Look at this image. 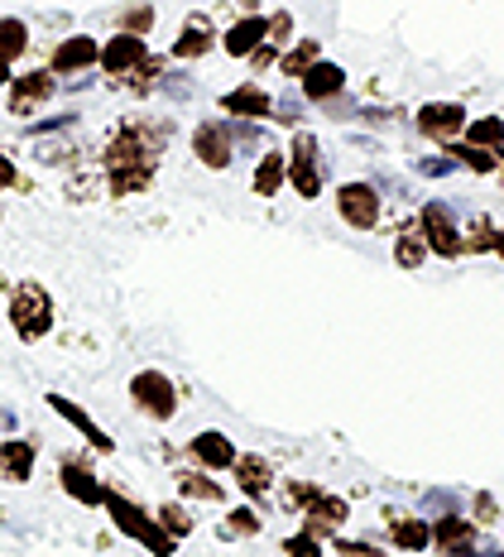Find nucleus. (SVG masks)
<instances>
[{"label": "nucleus", "mask_w": 504, "mask_h": 557, "mask_svg": "<svg viewBox=\"0 0 504 557\" xmlns=\"http://www.w3.org/2000/svg\"><path fill=\"white\" fill-rule=\"evenodd\" d=\"M173 121H149V115H131L111 131L101 145V183L111 197H139L155 188L163 149H169Z\"/></svg>", "instance_id": "1"}, {"label": "nucleus", "mask_w": 504, "mask_h": 557, "mask_svg": "<svg viewBox=\"0 0 504 557\" xmlns=\"http://www.w3.org/2000/svg\"><path fill=\"white\" fill-rule=\"evenodd\" d=\"M101 509L111 515L115 533H121V539H131V543H139L149 557H173V553H179V539H169V533H163V524L155 519V509H145L139 500H131V495H121L115 485H107Z\"/></svg>", "instance_id": "2"}, {"label": "nucleus", "mask_w": 504, "mask_h": 557, "mask_svg": "<svg viewBox=\"0 0 504 557\" xmlns=\"http://www.w3.org/2000/svg\"><path fill=\"white\" fill-rule=\"evenodd\" d=\"M284 149H288V188L298 193L303 202H318V197L327 193V154H322L318 131L298 125Z\"/></svg>", "instance_id": "3"}, {"label": "nucleus", "mask_w": 504, "mask_h": 557, "mask_svg": "<svg viewBox=\"0 0 504 557\" xmlns=\"http://www.w3.org/2000/svg\"><path fill=\"white\" fill-rule=\"evenodd\" d=\"M10 332L20 336V342H44V336L53 332L58 312H53V294L44 284H34V278H20L15 288H10Z\"/></svg>", "instance_id": "4"}, {"label": "nucleus", "mask_w": 504, "mask_h": 557, "mask_svg": "<svg viewBox=\"0 0 504 557\" xmlns=\"http://www.w3.org/2000/svg\"><path fill=\"white\" fill-rule=\"evenodd\" d=\"M332 202H336V216H342L346 231H380V222H384V193H380V183H370V178L336 183Z\"/></svg>", "instance_id": "5"}, {"label": "nucleus", "mask_w": 504, "mask_h": 557, "mask_svg": "<svg viewBox=\"0 0 504 557\" xmlns=\"http://www.w3.org/2000/svg\"><path fill=\"white\" fill-rule=\"evenodd\" d=\"M418 231H423V240H428V255H438V260H462L466 255L462 216H456L447 202H438V197L418 207Z\"/></svg>", "instance_id": "6"}, {"label": "nucleus", "mask_w": 504, "mask_h": 557, "mask_svg": "<svg viewBox=\"0 0 504 557\" xmlns=\"http://www.w3.org/2000/svg\"><path fill=\"white\" fill-rule=\"evenodd\" d=\"M131 404L149 418V423H173V413H179V385H173L163 370H135Z\"/></svg>", "instance_id": "7"}, {"label": "nucleus", "mask_w": 504, "mask_h": 557, "mask_svg": "<svg viewBox=\"0 0 504 557\" xmlns=\"http://www.w3.org/2000/svg\"><path fill=\"white\" fill-rule=\"evenodd\" d=\"M193 154H197V164L212 173H226L236 164V139H231L226 115H202V121L193 125Z\"/></svg>", "instance_id": "8"}, {"label": "nucleus", "mask_w": 504, "mask_h": 557, "mask_svg": "<svg viewBox=\"0 0 504 557\" xmlns=\"http://www.w3.org/2000/svg\"><path fill=\"white\" fill-rule=\"evenodd\" d=\"M466 121H471V111H466L462 101H423V107L414 111V131L432 139L438 149L456 145V139L466 135Z\"/></svg>", "instance_id": "9"}, {"label": "nucleus", "mask_w": 504, "mask_h": 557, "mask_svg": "<svg viewBox=\"0 0 504 557\" xmlns=\"http://www.w3.org/2000/svg\"><path fill=\"white\" fill-rule=\"evenodd\" d=\"M432 553L442 557H480L485 553V543H480V524L471 515H438L432 519Z\"/></svg>", "instance_id": "10"}, {"label": "nucleus", "mask_w": 504, "mask_h": 557, "mask_svg": "<svg viewBox=\"0 0 504 557\" xmlns=\"http://www.w3.org/2000/svg\"><path fill=\"white\" fill-rule=\"evenodd\" d=\"M58 91V77L49 73V67H29V73H15L5 87V107L10 115H20V121H29L34 111H44L53 101Z\"/></svg>", "instance_id": "11"}, {"label": "nucleus", "mask_w": 504, "mask_h": 557, "mask_svg": "<svg viewBox=\"0 0 504 557\" xmlns=\"http://www.w3.org/2000/svg\"><path fill=\"white\" fill-rule=\"evenodd\" d=\"M231 475H236L241 500H250L260 509L269 505V495H274V485H279V467L265 457V451H241L236 467H231Z\"/></svg>", "instance_id": "12"}, {"label": "nucleus", "mask_w": 504, "mask_h": 557, "mask_svg": "<svg viewBox=\"0 0 504 557\" xmlns=\"http://www.w3.org/2000/svg\"><path fill=\"white\" fill-rule=\"evenodd\" d=\"M183 457L193 461V467H202V471L221 475V471H231V467H236L241 447L231 443V433H221V428H202V433H193V437H187Z\"/></svg>", "instance_id": "13"}, {"label": "nucleus", "mask_w": 504, "mask_h": 557, "mask_svg": "<svg viewBox=\"0 0 504 557\" xmlns=\"http://www.w3.org/2000/svg\"><path fill=\"white\" fill-rule=\"evenodd\" d=\"M217 111L231 115V121H265V125H269V115H274V91H269L260 77H250V83L221 91V97H217Z\"/></svg>", "instance_id": "14"}, {"label": "nucleus", "mask_w": 504, "mask_h": 557, "mask_svg": "<svg viewBox=\"0 0 504 557\" xmlns=\"http://www.w3.org/2000/svg\"><path fill=\"white\" fill-rule=\"evenodd\" d=\"M293 87H298V97L308 101V107H327V101L346 97V91H351V77H346L342 63H332V58H318V63H312Z\"/></svg>", "instance_id": "15"}, {"label": "nucleus", "mask_w": 504, "mask_h": 557, "mask_svg": "<svg viewBox=\"0 0 504 557\" xmlns=\"http://www.w3.org/2000/svg\"><path fill=\"white\" fill-rule=\"evenodd\" d=\"M44 404H49V409H53L58 418H63V423L73 428V433H77V437H82V443H87L91 451H97V457H111V451H115V437H111L107 428H101V423H97V418H91L87 409H82L77 399H67V394H49V399H44Z\"/></svg>", "instance_id": "16"}, {"label": "nucleus", "mask_w": 504, "mask_h": 557, "mask_svg": "<svg viewBox=\"0 0 504 557\" xmlns=\"http://www.w3.org/2000/svg\"><path fill=\"white\" fill-rule=\"evenodd\" d=\"M149 58V39H139V34H125V29H115L111 39H101V73L111 77V83H121V77H131L139 63Z\"/></svg>", "instance_id": "17"}, {"label": "nucleus", "mask_w": 504, "mask_h": 557, "mask_svg": "<svg viewBox=\"0 0 504 557\" xmlns=\"http://www.w3.org/2000/svg\"><path fill=\"white\" fill-rule=\"evenodd\" d=\"M97 63H101V39H91V34H67V39H58L53 53H49V73L53 77L91 73Z\"/></svg>", "instance_id": "18"}, {"label": "nucleus", "mask_w": 504, "mask_h": 557, "mask_svg": "<svg viewBox=\"0 0 504 557\" xmlns=\"http://www.w3.org/2000/svg\"><path fill=\"white\" fill-rule=\"evenodd\" d=\"M58 485H63L67 500H77L87 509H101V495H107V481L91 471L87 457H63L58 461Z\"/></svg>", "instance_id": "19"}, {"label": "nucleus", "mask_w": 504, "mask_h": 557, "mask_svg": "<svg viewBox=\"0 0 504 557\" xmlns=\"http://www.w3.org/2000/svg\"><path fill=\"white\" fill-rule=\"evenodd\" d=\"M384 529H390V543L394 553H428L432 548V519L423 515H404V509H384Z\"/></svg>", "instance_id": "20"}, {"label": "nucleus", "mask_w": 504, "mask_h": 557, "mask_svg": "<svg viewBox=\"0 0 504 557\" xmlns=\"http://www.w3.org/2000/svg\"><path fill=\"white\" fill-rule=\"evenodd\" d=\"M288 188V149L284 145H269L255 154V173H250V193L274 202L279 193Z\"/></svg>", "instance_id": "21"}, {"label": "nucleus", "mask_w": 504, "mask_h": 557, "mask_svg": "<svg viewBox=\"0 0 504 557\" xmlns=\"http://www.w3.org/2000/svg\"><path fill=\"white\" fill-rule=\"evenodd\" d=\"M346 519H351V500H346V495H332V491H322L318 500L303 509V529L318 533L322 543H327V539H336V533L346 529Z\"/></svg>", "instance_id": "22"}, {"label": "nucleus", "mask_w": 504, "mask_h": 557, "mask_svg": "<svg viewBox=\"0 0 504 557\" xmlns=\"http://www.w3.org/2000/svg\"><path fill=\"white\" fill-rule=\"evenodd\" d=\"M221 44V34L217 25L207 15H187L183 20V29H179V39H173V49L169 58H179V63H197V58H207Z\"/></svg>", "instance_id": "23"}, {"label": "nucleus", "mask_w": 504, "mask_h": 557, "mask_svg": "<svg viewBox=\"0 0 504 557\" xmlns=\"http://www.w3.org/2000/svg\"><path fill=\"white\" fill-rule=\"evenodd\" d=\"M34 461H39V447L29 437H5L0 443V481H10V485L34 481Z\"/></svg>", "instance_id": "24"}, {"label": "nucleus", "mask_w": 504, "mask_h": 557, "mask_svg": "<svg viewBox=\"0 0 504 557\" xmlns=\"http://www.w3.org/2000/svg\"><path fill=\"white\" fill-rule=\"evenodd\" d=\"M265 25H269L265 15H241L236 25H231L226 34H221V44H217V49L226 53V58H236V63H245V58H250V53L265 44Z\"/></svg>", "instance_id": "25"}, {"label": "nucleus", "mask_w": 504, "mask_h": 557, "mask_svg": "<svg viewBox=\"0 0 504 557\" xmlns=\"http://www.w3.org/2000/svg\"><path fill=\"white\" fill-rule=\"evenodd\" d=\"M173 481H179V500H187V505H226V485H221L212 471L183 467Z\"/></svg>", "instance_id": "26"}, {"label": "nucleus", "mask_w": 504, "mask_h": 557, "mask_svg": "<svg viewBox=\"0 0 504 557\" xmlns=\"http://www.w3.org/2000/svg\"><path fill=\"white\" fill-rule=\"evenodd\" d=\"M260 533H265V509H260V505L241 500V505H231L226 515H221V539H226V543L260 539Z\"/></svg>", "instance_id": "27"}, {"label": "nucleus", "mask_w": 504, "mask_h": 557, "mask_svg": "<svg viewBox=\"0 0 504 557\" xmlns=\"http://www.w3.org/2000/svg\"><path fill=\"white\" fill-rule=\"evenodd\" d=\"M394 264L398 270H423L428 264V240L418 231V222H404L394 231Z\"/></svg>", "instance_id": "28"}, {"label": "nucleus", "mask_w": 504, "mask_h": 557, "mask_svg": "<svg viewBox=\"0 0 504 557\" xmlns=\"http://www.w3.org/2000/svg\"><path fill=\"white\" fill-rule=\"evenodd\" d=\"M318 58H322V39H293L288 49L279 53V67H274V73H279V77H288V83H298V77L308 73V67L318 63Z\"/></svg>", "instance_id": "29"}, {"label": "nucleus", "mask_w": 504, "mask_h": 557, "mask_svg": "<svg viewBox=\"0 0 504 557\" xmlns=\"http://www.w3.org/2000/svg\"><path fill=\"white\" fill-rule=\"evenodd\" d=\"M163 73H169V58H159V53H149L145 63L135 67L131 77H121L115 87H125V91H135V97H149V91H159V83H163Z\"/></svg>", "instance_id": "30"}, {"label": "nucleus", "mask_w": 504, "mask_h": 557, "mask_svg": "<svg viewBox=\"0 0 504 557\" xmlns=\"http://www.w3.org/2000/svg\"><path fill=\"white\" fill-rule=\"evenodd\" d=\"M155 519L163 524V533L169 539H193V529H197V519H193V509H187V500H163L159 509H155Z\"/></svg>", "instance_id": "31"}, {"label": "nucleus", "mask_w": 504, "mask_h": 557, "mask_svg": "<svg viewBox=\"0 0 504 557\" xmlns=\"http://www.w3.org/2000/svg\"><path fill=\"white\" fill-rule=\"evenodd\" d=\"M274 491H279V505L293 509V515H303V509L322 495V485L318 481H303V475H288V481H279Z\"/></svg>", "instance_id": "32"}, {"label": "nucleus", "mask_w": 504, "mask_h": 557, "mask_svg": "<svg viewBox=\"0 0 504 557\" xmlns=\"http://www.w3.org/2000/svg\"><path fill=\"white\" fill-rule=\"evenodd\" d=\"M462 139L466 145H480V149H504V115H471Z\"/></svg>", "instance_id": "33"}, {"label": "nucleus", "mask_w": 504, "mask_h": 557, "mask_svg": "<svg viewBox=\"0 0 504 557\" xmlns=\"http://www.w3.org/2000/svg\"><path fill=\"white\" fill-rule=\"evenodd\" d=\"M29 49V25L20 15H0V58H10V63H20Z\"/></svg>", "instance_id": "34"}, {"label": "nucleus", "mask_w": 504, "mask_h": 557, "mask_svg": "<svg viewBox=\"0 0 504 557\" xmlns=\"http://www.w3.org/2000/svg\"><path fill=\"white\" fill-rule=\"evenodd\" d=\"M265 20H269V25H265V44H274V49L284 53L288 44L298 39V20H293V10H284V5H279V10H269Z\"/></svg>", "instance_id": "35"}, {"label": "nucleus", "mask_w": 504, "mask_h": 557, "mask_svg": "<svg viewBox=\"0 0 504 557\" xmlns=\"http://www.w3.org/2000/svg\"><path fill=\"white\" fill-rule=\"evenodd\" d=\"M231 121V115H226ZM231 139H236V154H255V149H269L265 121H231Z\"/></svg>", "instance_id": "36"}, {"label": "nucleus", "mask_w": 504, "mask_h": 557, "mask_svg": "<svg viewBox=\"0 0 504 557\" xmlns=\"http://www.w3.org/2000/svg\"><path fill=\"white\" fill-rule=\"evenodd\" d=\"M115 25H121L125 34L149 39V29H155V5H149V0H135V5H125L121 15H115Z\"/></svg>", "instance_id": "37"}, {"label": "nucleus", "mask_w": 504, "mask_h": 557, "mask_svg": "<svg viewBox=\"0 0 504 557\" xmlns=\"http://www.w3.org/2000/svg\"><path fill=\"white\" fill-rule=\"evenodd\" d=\"M462 236H466V255H485L495 246V222H490V216H471V222L462 226Z\"/></svg>", "instance_id": "38"}, {"label": "nucleus", "mask_w": 504, "mask_h": 557, "mask_svg": "<svg viewBox=\"0 0 504 557\" xmlns=\"http://www.w3.org/2000/svg\"><path fill=\"white\" fill-rule=\"evenodd\" d=\"M336 548V557H394L390 548H380V539H342V533H336V539H327Z\"/></svg>", "instance_id": "39"}, {"label": "nucleus", "mask_w": 504, "mask_h": 557, "mask_svg": "<svg viewBox=\"0 0 504 557\" xmlns=\"http://www.w3.org/2000/svg\"><path fill=\"white\" fill-rule=\"evenodd\" d=\"M327 543L318 539V533H308V529H298V533H288L284 539V557H322Z\"/></svg>", "instance_id": "40"}, {"label": "nucleus", "mask_w": 504, "mask_h": 557, "mask_svg": "<svg viewBox=\"0 0 504 557\" xmlns=\"http://www.w3.org/2000/svg\"><path fill=\"white\" fill-rule=\"evenodd\" d=\"M303 107H308L303 97H274V115H269V121H274V125H288V131H298V125H303Z\"/></svg>", "instance_id": "41"}, {"label": "nucleus", "mask_w": 504, "mask_h": 557, "mask_svg": "<svg viewBox=\"0 0 504 557\" xmlns=\"http://www.w3.org/2000/svg\"><path fill=\"white\" fill-rule=\"evenodd\" d=\"M471 519H476L480 529H485V524H495V519H500V505H495V495H485V491H480V495H471Z\"/></svg>", "instance_id": "42"}, {"label": "nucleus", "mask_w": 504, "mask_h": 557, "mask_svg": "<svg viewBox=\"0 0 504 557\" xmlns=\"http://www.w3.org/2000/svg\"><path fill=\"white\" fill-rule=\"evenodd\" d=\"M245 63H250V73H255V77H265L269 67H279V49H274V44H260V49L245 58Z\"/></svg>", "instance_id": "43"}, {"label": "nucleus", "mask_w": 504, "mask_h": 557, "mask_svg": "<svg viewBox=\"0 0 504 557\" xmlns=\"http://www.w3.org/2000/svg\"><path fill=\"white\" fill-rule=\"evenodd\" d=\"M456 169V159L442 149V154H432V159H418V173H428V178H447V173Z\"/></svg>", "instance_id": "44"}, {"label": "nucleus", "mask_w": 504, "mask_h": 557, "mask_svg": "<svg viewBox=\"0 0 504 557\" xmlns=\"http://www.w3.org/2000/svg\"><path fill=\"white\" fill-rule=\"evenodd\" d=\"M20 188V169L10 154H0V193H15Z\"/></svg>", "instance_id": "45"}, {"label": "nucleus", "mask_w": 504, "mask_h": 557, "mask_svg": "<svg viewBox=\"0 0 504 557\" xmlns=\"http://www.w3.org/2000/svg\"><path fill=\"white\" fill-rule=\"evenodd\" d=\"M10 77H15V63H10V58H0V87H10Z\"/></svg>", "instance_id": "46"}, {"label": "nucleus", "mask_w": 504, "mask_h": 557, "mask_svg": "<svg viewBox=\"0 0 504 557\" xmlns=\"http://www.w3.org/2000/svg\"><path fill=\"white\" fill-rule=\"evenodd\" d=\"M490 250H495L500 260H504V226H495V246H490Z\"/></svg>", "instance_id": "47"}, {"label": "nucleus", "mask_w": 504, "mask_h": 557, "mask_svg": "<svg viewBox=\"0 0 504 557\" xmlns=\"http://www.w3.org/2000/svg\"><path fill=\"white\" fill-rule=\"evenodd\" d=\"M500 178H504V149H500Z\"/></svg>", "instance_id": "48"}]
</instances>
